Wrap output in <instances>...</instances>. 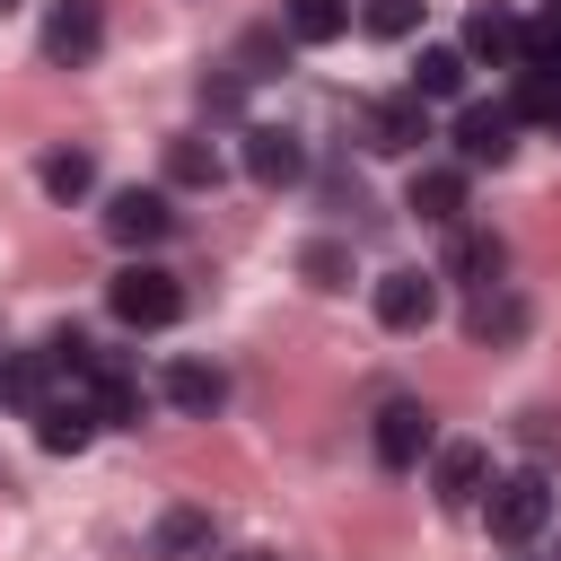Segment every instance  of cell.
Instances as JSON below:
<instances>
[{"label":"cell","instance_id":"8992f818","mask_svg":"<svg viewBox=\"0 0 561 561\" xmlns=\"http://www.w3.org/2000/svg\"><path fill=\"white\" fill-rule=\"evenodd\" d=\"M96 44H105V9L96 0H53L44 9V61L79 70V61H96Z\"/></svg>","mask_w":561,"mask_h":561},{"label":"cell","instance_id":"d6986e66","mask_svg":"<svg viewBox=\"0 0 561 561\" xmlns=\"http://www.w3.org/2000/svg\"><path fill=\"white\" fill-rule=\"evenodd\" d=\"M210 543H219V526L202 508H167L158 517V561H210Z\"/></svg>","mask_w":561,"mask_h":561},{"label":"cell","instance_id":"4fadbf2b","mask_svg":"<svg viewBox=\"0 0 561 561\" xmlns=\"http://www.w3.org/2000/svg\"><path fill=\"white\" fill-rule=\"evenodd\" d=\"M88 403H96V421H105V430H131L149 394H140V377H131L123 359H105V351H96V368H88Z\"/></svg>","mask_w":561,"mask_h":561},{"label":"cell","instance_id":"2e32d148","mask_svg":"<svg viewBox=\"0 0 561 561\" xmlns=\"http://www.w3.org/2000/svg\"><path fill=\"white\" fill-rule=\"evenodd\" d=\"M465 333H473V342H508V333H526V298H517L508 280L473 289V307H465Z\"/></svg>","mask_w":561,"mask_h":561},{"label":"cell","instance_id":"9a60e30c","mask_svg":"<svg viewBox=\"0 0 561 561\" xmlns=\"http://www.w3.org/2000/svg\"><path fill=\"white\" fill-rule=\"evenodd\" d=\"M403 210H421L430 228H456L465 219V167H421L412 193H403Z\"/></svg>","mask_w":561,"mask_h":561},{"label":"cell","instance_id":"7402d4cb","mask_svg":"<svg viewBox=\"0 0 561 561\" xmlns=\"http://www.w3.org/2000/svg\"><path fill=\"white\" fill-rule=\"evenodd\" d=\"M508 114H517V123H561V79L517 61V96H508Z\"/></svg>","mask_w":561,"mask_h":561},{"label":"cell","instance_id":"6da1fadb","mask_svg":"<svg viewBox=\"0 0 561 561\" xmlns=\"http://www.w3.org/2000/svg\"><path fill=\"white\" fill-rule=\"evenodd\" d=\"M105 307H114V324L158 333V324H175V316H184V280H175L167 263H123V272H114V289H105Z\"/></svg>","mask_w":561,"mask_h":561},{"label":"cell","instance_id":"603a6c76","mask_svg":"<svg viewBox=\"0 0 561 561\" xmlns=\"http://www.w3.org/2000/svg\"><path fill=\"white\" fill-rule=\"evenodd\" d=\"M351 26V0H289V35L298 44H333Z\"/></svg>","mask_w":561,"mask_h":561},{"label":"cell","instance_id":"e0dca14e","mask_svg":"<svg viewBox=\"0 0 561 561\" xmlns=\"http://www.w3.org/2000/svg\"><path fill=\"white\" fill-rule=\"evenodd\" d=\"M465 70H473V61H465L456 44H421V61H412V96H421V105L465 96Z\"/></svg>","mask_w":561,"mask_h":561},{"label":"cell","instance_id":"484cf974","mask_svg":"<svg viewBox=\"0 0 561 561\" xmlns=\"http://www.w3.org/2000/svg\"><path fill=\"white\" fill-rule=\"evenodd\" d=\"M298 272H307L316 289H342V272H351V254H342V245H307V254H298Z\"/></svg>","mask_w":561,"mask_h":561},{"label":"cell","instance_id":"9c48e42d","mask_svg":"<svg viewBox=\"0 0 561 561\" xmlns=\"http://www.w3.org/2000/svg\"><path fill=\"white\" fill-rule=\"evenodd\" d=\"M430 316H438V272H412V263H403V272L377 280V324H386V333H421Z\"/></svg>","mask_w":561,"mask_h":561},{"label":"cell","instance_id":"277c9868","mask_svg":"<svg viewBox=\"0 0 561 561\" xmlns=\"http://www.w3.org/2000/svg\"><path fill=\"white\" fill-rule=\"evenodd\" d=\"M359 140L377 149V158H412L421 140H430V105L403 88V96H377L368 114H359Z\"/></svg>","mask_w":561,"mask_h":561},{"label":"cell","instance_id":"d4e9b609","mask_svg":"<svg viewBox=\"0 0 561 561\" xmlns=\"http://www.w3.org/2000/svg\"><path fill=\"white\" fill-rule=\"evenodd\" d=\"M359 26H368L377 44H403V35L421 26V0H359Z\"/></svg>","mask_w":561,"mask_h":561},{"label":"cell","instance_id":"ba28073f","mask_svg":"<svg viewBox=\"0 0 561 561\" xmlns=\"http://www.w3.org/2000/svg\"><path fill=\"white\" fill-rule=\"evenodd\" d=\"M508 149H517L508 105H465L456 114V167H508Z\"/></svg>","mask_w":561,"mask_h":561},{"label":"cell","instance_id":"cb8c5ba5","mask_svg":"<svg viewBox=\"0 0 561 561\" xmlns=\"http://www.w3.org/2000/svg\"><path fill=\"white\" fill-rule=\"evenodd\" d=\"M0 403H18V412L44 403V359H35V351H9V359H0Z\"/></svg>","mask_w":561,"mask_h":561},{"label":"cell","instance_id":"4316f807","mask_svg":"<svg viewBox=\"0 0 561 561\" xmlns=\"http://www.w3.org/2000/svg\"><path fill=\"white\" fill-rule=\"evenodd\" d=\"M237 561H272V552H237Z\"/></svg>","mask_w":561,"mask_h":561},{"label":"cell","instance_id":"5b68a950","mask_svg":"<svg viewBox=\"0 0 561 561\" xmlns=\"http://www.w3.org/2000/svg\"><path fill=\"white\" fill-rule=\"evenodd\" d=\"M430 491H438V508H482V491H491V447H482V438H447L438 465H430Z\"/></svg>","mask_w":561,"mask_h":561},{"label":"cell","instance_id":"30bf717a","mask_svg":"<svg viewBox=\"0 0 561 561\" xmlns=\"http://www.w3.org/2000/svg\"><path fill=\"white\" fill-rule=\"evenodd\" d=\"M96 430H105V421H96V403H88L79 386H70V394H44V403H35V447H44V456H79V447H88Z\"/></svg>","mask_w":561,"mask_h":561},{"label":"cell","instance_id":"7c38bea8","mask_svg":"<svg viewBox=\"0 0 561 561\" xmlns=\"http://www.w3.org/2000/svg\"><path fill=\"white\" fill-rule=\"evenodd\" d=\"M167 228H175V210H167V193H114L105 202V237L114 245H167Z\"/></svg>","mask_w":561,"mask_h":561},{"label":"cell","instance_id":"44dd1931","mask_svg":"<svg viewBox=\"0 0 561 561\" xmlns=\"http://www.w3.org/2000/svg\"><path fill=\"white\" fill-rule=\"evenodd\" d=\"M35 175H44V193H53V202H79V193L96 184V158H88V149H44V167H35Z\"/></svg>","mask_w":561,"mask_h":561},{"label":"cell","instance_id":"7a4b0ae2","mask_svg":"<svg viewBox=\"0 0 561 561\" xmlns=\"http://www.w3.org/2000/svg\"><path fill=\"white\" fill-rule=\"evenodd\" d=\"M482 517H491L500 543H535V535L552 526V482H543L535 465H517V473H500V482L482 491Z\"/></svg>","mask_w":561,"mask_h":561},{"label":"cell","instance_id":"83f0119b","mask_svg":"<svg viewBox=\"0 0 561 561\" xmlns=\"http://www.w3.org/2000/svg\"><path fill=\"white\" fill-rule=\"evenodd\" d=\"M543 18H561V0H543Z\"/></svg>","mask_w":561,"mask_h":561},{"label":"cell","instance_id":"ffe728a7","mask_svg":"<svg viewBox=\"0 0 561 561\" xmlns=\"http://www.w3.org/2000/svg\"><path fill=\"white\" fill-rule=\"evenodd\" d=\"M228 167H219V149L210 140H167V184H193V193H210Z\"/></svg>","mask_w":561,"mask_h":561},{"label":"cell","instance_id":"f1b7e54d","mask_svg":"<svg viewBox=\"0 0 561 561\" xmlns=\"http://www.w3.org/2000/svg\"><path fill=\"white\" fill-rule=\"evenodd\" d=\"M0 9H18V0H0Z\"/></svg>","mask_w":561,"mask_h":561},{"label":"cell","instance_id":"3957f363","mask_svg":"<svg viewBox=\"0 0 561 561\" xmlns=\"http://www.w3.org/2000/svg\"><path fill=\"white\" fill-rule=\"evenodd\" d=\"M430 447H438V412L412 403V394H394V403L377 412V465H386V473H412Z\"/></svg>","mask_w":561,"mask_h":561},{"label":"cell","instance_id":"8fae6325","mask_svg":"<svg viewBox=\"0 0 561 561\" xmlns=\"http://www.w3.org/2000/svg\"><path fill=\"white\" fill-rule=\"evenodd\" d=\"M500 272H508V237H491V228H465V219H456V228H447V272H438V280L491 289Z\"/></svg>","mask_w":561,"mask_h":561},{"label":"cell","instance_id":"f546056e","mask_svg":"<svg viewBox=\"0 0 561 561\" xmlns=\"http://www.w3.org/2000/svg\"><path fill=\"white\" fill-rule=\"evenodd\" d=\"M552 79H561V61H552Z\"/></svg>","mask_w":561,"mask_h":561},{"label":"cell","instance_id":"ac0fdd59","mask_svg":"<svg viewBox=\"0 0 561 561\" xmlns=\"http://www.w3.org/2000/svg\"><path fill=\"white\" fill-rule=\"evenodd\" d=\"M167 403H175V412H219V403H228V377H219L210 359H175V368H167Z\"/></svg>","mask_w":561,"mask_h":561},{"label":"cell","instance_id":"52a82bcc","mask_svg":"<svg viewBox=\"0 0 561 561\" xmlns=\"http://www.w3.org/2000/svg\"><path fill=\"white\" fill-rule=\"evenodd\" d=\"M465 61H491V70H517V53H526V18L508 9V0H482L473 18H465V44H456Z\"/></svg>","mask_w":561,"mask_h":561},{"label":"cell","instance_id":"5bb4252c","mask_svg":"<svg viewBox=\"0 0 561 561\" xmlns=\"http://www.w3.org/2000/svg\"><path fill=\"white\" fill-rule=\"evenodd\" d=\"M298 167H307V149H298V131H245V175L263 184V193H280V184H298Z\"/></svg>","mask_w":561,"mask_h":561}]
</instances>
